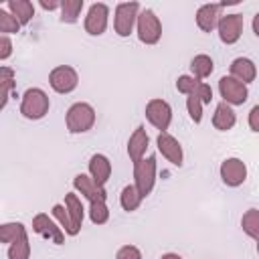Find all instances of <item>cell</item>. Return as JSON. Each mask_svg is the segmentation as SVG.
I'll return each instance as SVG.
<instances>
[{
    "label": "cell",
    "instance_id": "cell-1",
    "mask_svg": "<svg viewBox=\"0 0 259 259\" xmlns=\"http://www.w3.org/2000/svg\"><path fill=\"white\" fill-rule=\"evenodd\" d=\"M49 107H51L49 95L40 87H30L24 91L22 101H20V113L26 119H32V121L42 119L49 113Z\"/></svg>",
    "mask_w": 259,
    "mask_h": 259
},
{
    "label": "cell",
    "instance_id": "cell-41",
    "mask_svg": "<svg viewBox=\"0 0 259 259\" xmlns=\"http://www.w3.org/2000/svg\"><path fill=\"white\" fill-rule=\"evenodd\" d=\"M257 253H259V241H257Z\"/></svg>",
    "mask_w": 259,
    "mask_h": 259
},
{
    "label": "cell",
    "instance_id": "cell-30",
    "mask_svg": "<svg viewBox=\"0 0 259 259\" xmlns=\"http://www.w3.org/2000/svg\"><path fill=\"white\" fill-rule=\"evenodd\" d=\"M18 30H20V22L6 8H0V32L8 36V34H16Z\"/></svg>",
    "mask_w": 259,
    "mask_h": 259
},
{
    "label": "cell",
    "instance_id": "cell-7",
    "mask_svg": "<svg viewBox=\"0 0 259 259\" xmlns=\"http://www.w3.org/2000/svg\"><path fill=\"white\" fill-rule=\"evenodd\" d=\"M219 93L223 97L225 103H229L231 107L233 105H243L249 97V91H247V85L237 81L235 77L231 75H225L219 79Z\"/></svg>",
    "mask_w": 259,
    "mask_h": 259
},
{
    "label": "cell",
    "instance_id": "cell-13",
    "mask_svg": "<svg viewBox=\"0 0 259 259\" xmlns=\"http://www.w3.org/2000/svg\"><path fill=\"white\" fill-rule=\"evenodd\" d=\"M217 30H219V38L225 45H235L241 38V32H243V14L221 16V22H219Z\"/></svg>",
    "mask_w": 259,
    "mask_h": 259
},
{
    "label": "cell",
    "instance_id": "cell-14",
    "mask_svg": "<svg viewBox=\"0 0 259 259\" xmlns=\"http://www.w3.org/2000/svg\"><path fill=\"white\" fill-rule=\"evenodd\" d=\"M73 188L85 196L89 202H97V200H107V192L103 186H99L89 174H77L73 178Z\"/></svg>",
    "mask_w": 259,
    "mask_h": 259
},
{
    "label": "cell",
    "instance_id": "cell-37",
    "mask_svg": "<svg viewBox=\"0 0 259 259\" xmlns=\"http://www.w3.org/2000/svg\"><path fill=\"white\" fill-rule=\"evenodd\" d=\"M249 127L259 134V103L253 105L251 111H249Z\"/></svg>",
    "mask_w": 259,
    "mask_h": 259
},
{
    "label": "cell",
    "instance_id": "cell-17",
    "mask_svg": "<svg viewBox=\"0 0 259 259\" xmlns=\"http://www.w3.org/2000/svg\"><path fill=\"white\" fill-rule=\"evenodd\" d=\"M89 176L99 186H105L109 176H111V162H109V158L103 156V154H93L91 160H89Z\"/></svg>",
    "mask_w": 259,
    "mask_h": 259
},
{
    "label": "cell",
    "instance_id": "cell-3",
    "mask_svg": "<svg viewBox=\"0 0 259 259\" xmlns=\"http://www.w3.org/2000/svg\"><path fill=\"white\" fill-rule=\"evenodd\" d=\"M136 32H138V38L144 45H156L160 40V36H162V24H160V18L156 16V12L152 8L140 10Z\"/></svg>",
    "mask_w": 259,
    "mask_h": 259
},
{
    "label": "cell",
    "instance_id": "cell-26",
    "mask_svg": "<svg viewBox=\"0 0 259 259\" xmlns=\"http://www.w3.org/2000/svg\"><path fill=\"white\" fill-rule=\"evenodd\" d=\"M63 204L67 206V210H69L73 223L81 229V227H83V219H85V208H83V204H81L79 194H77V192H69V194H65V202H63Z\"/></svg>",
    "mask_w": 259,
    "mask_h": 259
},
{
    "label": "cell",
    "instance_id": "cell-6",
    "mask_svg": "<svg viewBox=\"0 0 259 259\" xmlns=\"http://www.w3.org/2000/svg\"><path fill=\"white\" fill-rule=\"evenodd\" d=\"M49 85L53 87V91L61 93V95H67L71 91L77 89L79 85V75L73 67L69 65H59L55 67L51 73H49Z\"/></svg>",
    "mask_w": 259,
    "mask_h": 259
},
{
    "label": "cell",
    "instance_id": "cell-23",
    "mask_svg": "<svg viewBox=\"0 0 259 259\" xmlns=\"http://www.w3.org/2000/svg\"><path fill=\"white\" fill-rule=\"evenodd\" d=\"M16 87V81H14V71L6 65L0 67V109L6 107L8 99H10V91Z\"/></svg>",
    "mask_w": 259,
    "mask_h": 259
},
{
    "label": "cell",
    "instance_id": "cell-32",
    "mask_svg": "<svg viewBox=\"0 0 259 259\" xmlns=\"http://www.w3.org/2000/svg\"><path fill=\"white\" fill-rule=\"evenodd\" d=\"M198 85H200V79H196V77H192V75H180V77L176 79V89H178L180 93H184L186 97L192 95V93L198 89Z\"/></svg>",
    "mask_w": 259,
    "mask_h": 259
},
{
    "label": "cell",
    "instance_id": "cell-4",
    "mask_svg": "<svg viewBox=\"0 0 259 259\" xmlns=\"http://www.w3.org/2000/svg\"><path fill=\"white\" fill-rule=\"evenodd\" d=\"M134 184L144 198L154 190V184H156V156L154 154L134 164Z\"/></svg>",
    "mask_w": 259,
    "mask_h": 259
},
{
    "label": "cell",
    "instance_id": "cell-15",
    "mask_svg": "<svg viewBox=\"0 0 259 259\" xmlns=\"http://www.w3.org/2000/svg\"><path fill=\"white\" fill-rule=\"evenodd\" d=\"M227 6V2L223 4H202L196 10V24L202 32H212L219 22H221V10Z\"/></svg>",
    "mask_w": 259,
    "mask_h": 259
},
{
    "label": "cell",
    "instance_id": "cell-33",
    "mask_svg": "<svg viewBox=\"0 0 259 259\" xmlns=\"http://www.w3.org/2000/svg\"><path fill=\"white\" fill-rule=\"evenodd\" d=\"M202 101L192 93V95H188L186 97V109H188V115H190V119L194 121V123H200L202 121Z\"/></svg>",
    "mask_w": 259,
    "mask_h": 259
},
{
    "label": "cell",
    "instance_id": "cell-29",
    "mask_svg": "<svg viewBox=\"0 0 259 259\" xmlns=\"http://www.w3.org/2000/svg\"><path fill=\"white\" fill-rule=\"evenodd\" d=\"M89 221L93 225H105L109 221V208L105 204V200H97V202H89Z\"/></svg>",
    "mask_w": 259,
    "mask_h": 259
},
{
    "label": "cell",
    "instance_id": "cell-39",
    "mask_svg": "<svg viewBox=\"0 0 259 259\" xmlns=\"http://www.w3.org/2000/svg\"><path fill=\"white\" fill-rule=\"evenodd\" d=\"M251 26H253V32H255V36L259 38V12L253 16V24H251Z\"/></svg>",
    "mask_w": 259,
    "mask_h": 259
},
{
    "label": "cell",
    "instance_id": "cell-9",
    "mask_svg": "<svg viewBox=\"0 0 259 259\" xmlns=\"http://www.w3.org/2000/svg\"><path fill=\"white\" fill-rule=\"evenodd\" d=\"M32 231L49 241H53L55 245H63L65 241V231L61 229V225L55 223V219H51L47 212H38L32 219Z\"/></svg>",
    "mask_w": 259,
    "mask_h": 259
},
{
    "label": "cell",
    "instance_id": "cell-16",
    "mask_svg": "<svg viewBox=\"0 0 259 259\" xmlns=\"http://www.w3.org/2000/svg\"><path fill=\"white\" fill-rule=\"evenodd\" d=\"M148 142H150V138H148L146 127L144 125H138L134 130V134L130 136V140H127V156H130V160L134 164L144 158V154L148 150Z\"/></svg>",
    "mask_w": 259,
    "mask_h": 259
},
{
    "label": "cell",
    "instance_id": "cell-27",
    "mask_svg": "<svg viewBox=\"0 0 259 259\" xmlns=\"http://www.w3.org/2000/svg\"><path fill=\"white\" fill-rule=\"evenodd\" d=\"M22 237H26V227L22 223H4L0 227V241L2 243L12 245Z\"/></svg>",
    "mask_w": 259,
    "mask_h": 259
},
{
    "label": "cell",
    "instance_id": "cell-21",
    "mask_svg": "<svg viewBox=\"0 0 259 259\" xmlns=\"http://www.w3.org/2000/svg\"><path fill=\"white\" fill-rule=\"evenodd\" d=\"M53 219L61 225V229L65 231V235H69V237H77L79 235V227L73 223V219H71V214H69V210H67V206L65 204H55L53 206Z\"/></svg>",
    "mask_w": 259,
    "mask_h": 259
},
{
    "label": "cell",
    "instance_id": "cell-35",
    "mask_svg": "<svg viewBox=\"0 0 259 259\" xmlns=\"http://www.w3.org/2000/svg\"><path fill=\"white\" fill-rule=\"evenodd\" d=\"M194 95H196L204 105L212 101V89H210V85H208V83H204V81H200V85H198V89L194 91Z\"/></svg>",
    "mask_w": 259,
    "mask_h": 259
},
{
    "label": "cell",
    "instance_id": "cell-19",
    "mask_svg": "<svg viewBox=\"0 0 259 259\" xmlns=\"http://www.w3.org/2000/svg\"><path fill=\"white\" fill-rule=\"evenodd\" d=\"M237 123V115L233 111V107L225 101H221L217 107H214V115H212V125L219 130V132H229L233 130Z\"/></svg>",
    "mask_w": 259,
    "mask_h": 259
},
{
    "label": "cell",
    "instance_id": "cell-36",
    "mask_svg": "<svg viewBox=\"0 0 259 259\" xmlns=\"http://www.w3.org/2000/svg\"><path fill=\"white\" fill-rule=\"evenodd\" d=\"M12 55V40L10 36H0V61H6Z\"/></svg>",
    "mask_w": 259,
    "mask_h": 259
},
{
    "label": "cell",
    "instance_id": "cell-18",
    "mask_svg": "<svg viewBox=\"0 0 259 259\" xmlns=\"http://www.w3.org/2000/svg\"><path fill=\"white\" fill-rule=\"evenodd\" d=\"M231 77H235L237 81H241V83H251V81H255V77H257V67H255V63L251 61V59H247V57H237L233 63H231Z\"/></svg>",
    "mask_w": 259,
    "mask_h": 259
},
{
    "label": "cell",
    "instance_id": "cell-25",
    "mask_svg": "<svg viewBox=\"0 0 259 259\" xmlns=\"http://www.w3.org/2000/svg\"><path fill=\"white\" fill-rule=\"evenodd\" d=\"M190 71H192V77L196 79H206L210 77V73L214 71V63L208 55H196L192 57L190 61Z\"/></svg>",
    "mask_w": 259,
    "mask_h": 259
},
{
    "label": "cell",
    "instance_id": "cell-12",
    "mask_svg": "<svg viewBox=\"0 0 259 259\" xmlns=\"http://www.w3.org/2000/svg\"><path fill=\"white\" fill-rule=\"evenodd\" d=\"M156 146H158V152L174 166H182L184 162V154H182V146L180 142L170 136L168 132H160L158 138H156Z\"/></svg>",
    "mask_w": 259,
    "mask_h": 259
},
{
    "label": "cell",
    "instance_id": "cell-2",
    "mask_svg": "<svg viewBox=\"0 0 259 259\" xmlns=\"http://www.w3.org/2000/svg\"><path fill=\"white\" fill-rule=\"evenodd\" d=\"M65 123H67V130L71 134H85V132H89L93 127V123H95V109H93V105H89L85 101L73 103L67 109Z\"/></svg>",
    "mask_w": 259,
    "mask_h": 259
},
{
    "label": "cell",
    "instance_id": "cell-28",
    "mask_svg": "<svg viewBox=\"0 0 259 259\" xmlns=\"http://www.w3.org/2000/svg\"><path fill=\"white\" fill-rule=\"evenodd\" d=\"M241 227H243V231H245L247 237L259 241V210L257 208H249L241 217Z\"/></svg>",
    "mask_w": 259,
    "mask_h": 259
},
{
    "label": "cell",
    "instance_id": "cell-34",
    "mask_svg": "<svg viewBox=\"0 0 259 259\" xmlns=\"http://www.w3.org/2000/svg\"><path fill=\"white\" fill-rule=\"evenodd\" d=\"M115 259H142V251L136 245H123L117 249Z\"/></svg>",
    "mask_w": 259,
    "mask_h": 259
},
{
    "label": "cell",
    "instance_id": "cell-22",
    "mask_svg": "<svg viewBox=\"0 0 259 259\" xmlns=\"http://www.w3.org/2000/svg\"><path fill=\"white\" fill-rule=\"evenodd\" d=\"M144 196L140 194V190L136 188V184H127L121 188V194H119V204L125 212H134L138 210V206L142 204Z\"/></svg>",
    "mask_w": 259,
    "mask_h": 259
},
{
    "label": "cell",
    "instance_id": "cell-31",
    "mask_svg": "<svg viewBox=\"0 0 259 259\" xmlns=\"http://www.w3.org/2000/svg\"><path fill=\"white\" fill-rule=\"evenodd\" d=\"M30 257V243H28V235L18 239L16 243H12L8 247V259H28Z\"/></svg>",
    "mask_w": 259,
    "mask_h": 259
},
{
    "label": "cell",
    "instance_id": "cell-8",
    "mask_svg": "<svg viewBox=\"0 0 259 259\" xmlns=\"http://www.w3.org/2000/svg\"><path fill=\"white\" fill-rule=\"evenodd\" d=\"M146 117L156 130L166 132L172 123V107H170L168 101H164L160 97H154L146 103Z\"/></svg>",
    "mask_w": 259,
    "mask_h": 259
},
{
    "label": "cell",
    "instance_id": "cell-20",
    "mask_svg": "<svg viewBox=\"0 0 259 259\" xmlns=\"http://www.w3.org/2000/svg\"><path fill=\"white\" fill-rule=\"evenodd\" d=\"M6 10L20 22V26H26L34 16V6L28 0H8Z\"/></svg>",
    "mask_w": 259,
    "mask_h": 259
},
{
    "label": "cell",
    "instance_id": "cell-24",
    "mask_svg": "<svg viewBox=\"0 0 259 259\" xmlns=\"http://www.w3.org/2000/svg\"><path fill=\"white\" fill-rule=\"evenodd\" d=\"M83 6H85L83 0H63L61 2V16H59V20L61 22H67V24L77 22L79 16H81Z\"/></svg>",
    "mask_w": 259,
    "mask_h": 259
},
{
    "label": "cell",
    "instance_id": "cell-10",
    "mask_svg": "<svg viewBox=\"0 0 259 259\" xmlns=\"http://www.w3.org/2000/svg\"><path fill=\"white\" fill-rule=\"evenodd\" d=\"M107 18H109V6L103 2H95L89 6L87 16H85V30L91 36H99L107 28Z\"/></svg>",
    "mask_w": 259,
    "mask_h": 259
},
{
    "label": "cell",
    "instance_id": "cell-40",
    "mask_svg": "<svg viewBox=\"0 0 259 259\" xmlns=\"http://www.w3.org/2000/svg\"><path fill=\"white\" fill-rule=\"evenodd\" d=\"M160 259H182V257H180L178 253H164Z\"/></svg>",
    "mask_w": 259,
    "mask_h": 259
},
{
    "label": "cell",
    "instance_id": "cell-5",
    "mask_svg": "<svg viewBox=\"0 0 259 259\" xmlns=\"http://www.w3.org/2000/svg\"><path fill=\"white\" fill-rule=\"evenodd\" d=\"M138 16H140L138 2H119L115 6V16H113V28L117 36H130L134 26L138 24Z\"/></svg>",
    "mask_w": 259,
    "mask_h": 259
},
{
    "label": "cell",
    "instance_id": "cell-11",
    "mask_svg": "<svg viewBox=\"0 0 259 259\" xmlns=\"http://www.w3.org/2000/svg\"><path fill=\"white\" fill-rule=\"evenodd\" d=\"M219 172H221V180L231 188H237L247 180V166H245V162L241 158L223 160Z\"/></svg>",
    "mask_w": 259,
    "mask_h": 259
},
{
    "label": "cell",
    "instance_id": "cell-38",
    "mask_svg": "<svg viewBox=\"0 0 259 259\" xmlns=\"http://www.w3.org/2000/svg\"><path fill=\"white\" fill-rule=\"evenodd\" d=\"M38 4H40V8H42V10H61V2H57V0H51V2L40 0Z\"/></svg>",
    "mask_w": 259,
    "mask_h": 259
}]
</instances>
